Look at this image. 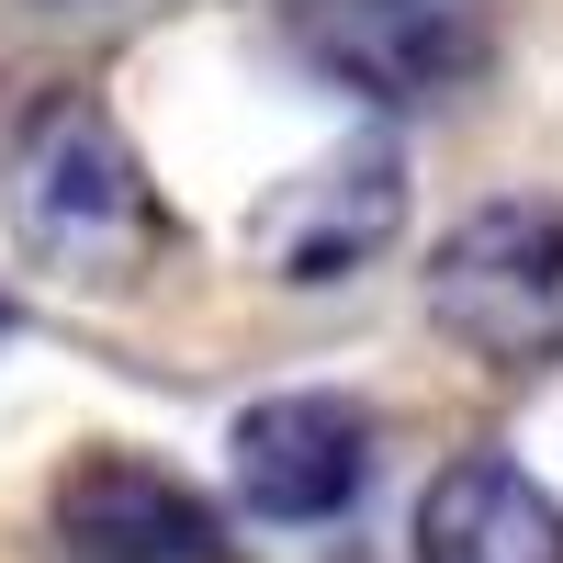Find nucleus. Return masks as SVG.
<instances>
[{"instance_id": "1", "label": "nucleus", "mask_w": 563, "mask_h": 563, "mask_svg": "<svg viewBox=\"0 0 563 563\" xmlns=\"http://www.w3.org/2000/svg\"><path fill=\"white\" fill-rule=\"evenodd\" d=\"M0 214H12L23 260L79 282V294H124V282L147 271V249L169 238L158 192H147V158H135V135L113 124L102 90H45L12 124Z\"/></svg>"}, {"instance_id": "2", "label": "nucleus", "mask_w": 563, "mask_h": 563, "mask_svg": "<svg viewBox=\"0 0 563 563\" xmlns=\"http://www.w3.org/2000/svg\"><path fill=\"white\" fill-rule=\"evenodd\" d=\"M429 316L496 372L552 361L563 350V203H541V192L474 203L429 249Z\"/></svg>"}, {"instance_id": "3", "label": "nucleus", "mask_w": 563, "mask_h": 563, "mask_svg": "<svg viewBox=\"0 0 563 563\" xmlns=\"http://www.w3.org/2000/svg\"><path fill=\"white\" fill-rule=\"evenodd\" d=\"M395 225H406V147L395 135H361L339 158L271 180V203L249 214V260L271 282H294V294H316V282H350Z\"/></svg>"}, {"instance_id": "4", "label": "nucleus", "mask_w": 563, "mask_h": 563, "mask_svg": "<svg viewBox=\"0 0 563 563\" xmlns=\"http://www.w3.org/2000/svg\"><path fill=\"white\" fill-rule=\"evenodd\" d=\"M294 45L350 79L361 102H451L485 79V12L474 0H305Z\"/></svg>"}, {"instance_id": "5", "label": "nucleus", "mask_w": 563, "mask_h": 563, "mask_svg": "<svg viewBox=\"0 0 563 563\" xmlns=\"http://www.w3.org/2000/svg\"><path fill=\"white\" fill-rule=\"evenodd\" d=\"M225 462H238L249 519L316 530L339 507H361V485H372V406H350V395H260L238 417V440H225Z\"/></svg>"}, {"instance_id": "6", "label": "nucleus", "mask_w": 563, "mask_h": 563, "mask_svg": "<svg viewBox=\"0 0 563 563\" xmlns=\"http://www.w3.org/2000/svg\"><path fill=\"white\" fill-rule=\"evenodd\" d=\"M57 541L79 563H214L225 552L214 507L135 451H90L57 474Z\"/></svg>"}, {"instance_id": "7", "label": "nucleus", "mask_w": 563, "mask_h": 563, "mask_svg": "<svg viewBox=\"0 0 563 563\" xmlns=\"http://www.w3.org/2000/svg\"><path fill=\"white\" fill-rule=\"evenodd\" d=\"M417 563H563V507L507 451H462L417 496Z\"/></svg>"}, {"instance_id": "8", "label": "nucleus", "mask_w": 563, "mask_h": 563, "mask_svg": "<svg viewBox=\"0 0 563 563\" xmlns=\"http://www.w3.org/2000/svg\"><path fill=\"white\" fill-rule=\"evenodd\" d=\"M0 327H12V294H0Z\"/></svg>"}]
</instances>
